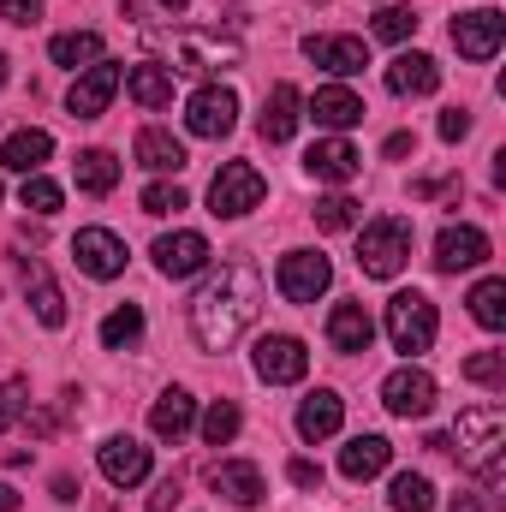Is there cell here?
Masks as SVG:
<instances>
[{
  "label": "cell",
  "mask_w": 506,
  "mask_h": 512,
  "mask_svg": "<svg viewBox=\"0 0 506 512\" xmlns=\"http://www.w3.org/2000/svg\"><path fill=\"white\" fill-rule=\"evenodd\" d=\"M411 221L405 215H381V221H370L364 233H358V268L370 274V280H393L405 262H411Z\"/></svg>",
  "instance_id": "3957f363"
},
{
  "label": "cell",
  "mask_w": 506,
  "mask_h": 512,
  "mask_svg": "<svg viewBox=\"0 0 506 512\" xmlns=\"http://www.w3.org/2000/svg\"><path fill=\"white\" fill-rule=\"evenodd\" d=\"M381 155H387V161H405V155H417V137H411V131H393V137L381 143Z\"/></svg>",
  "instance_id": "7dc6e473"
},
{
  "label": "cell",
  "mask_w": 506,
  "mask_h": 512,
  "mask_svg": "<svg viewBox=\"0 0 506 512\" xmlns=\"http://www.w3.org/2000/svg\"><path fill=\"white\" fill-rule=\"evenodd\" d=\"M48 60H54V66H66V72H90L96 60H108V48H102V36H96V30H66V36H54V42H48Z\"/></svg>",
  "instance_id": "f1b7e54d"
},
{
  "label": "cell",
  "mask_w": 506,
  "mask_h": 512,
  "mask_svg": "<svg viewBox=\"0 0 506 512\" xmlns=\"http://www.w3.org/2000/svg\"><path fill=\"white\" fill-rule=\"evenodd\" d=\"M72 262H78L90 280H114V274H126V239L108 233V227H84V233L72 239Z\"/></svg>",
  "instance_id": "8fae6325"
},
{
  "label": "cell",
  "mask_w": 506,
  "mask_h": 512,
  "mask_svg": "<svg viewBox=\"0 0 506 512\" xmlns=\"http://www.w3.org/2000/svg\"><path fill=\"white\" fill-rule=\"evenodd\" d=\"M72 173H78V191H90V197H108V191L120 185V161H114L108 149H84V155L72 161Z\"/></svg>",
  "instance_id": "1f68e13d"
},
{
  "label": "cell",
  "mask_w": 506,
  "mask_h": 512,
  "mask_svg": "<svg viewBox=\"0 0 506 512\" xmlns=\"http://www.w3.org/2000/svg\"><path fill=\"white\" fill-rule=\"evenodd\" d=\"M54 155V137L48 131H36V126H24V131H12L6 143H0V167L6 173H42V161Z\"/></svg>",
  "instance_id": "83f0119b"
},
{
  "label": "cell",
  "mask_w": 506,
  "mask_h": 512,
  "mask_svg": "<svg viewBox=\"0 0 506 512\" xmlns=\"http://www.w3.org/2000/svg\"><path fill=\"white\" fill-rule=\"evenodd\" d=\"M251 370L262 376L268 387H292L310 376V352H304V340L298 334H262L251 352Z\"/></svg>",
  "instance_id": "52a82bcc"
},
{
  "label": "cell",
  "mask_w": 506,
  "mask_h": 512,
  "mask_svg": "<svg viewBox=\"0 0 506 512\" xmlns=\"http://www.w3.org/2000/svg\"><path fill=\"white\" fill-rule=\"evenodd\" d=\"M18 268H24V298H30L36 322H42V328H66V298H60L54 274H48L42 262H30V256H18Z\"/></svg>",
  "instance_id": "7402d4cb"
},
{
  "label": "cell",
  "mask_w": 506,
  "mask_h": 512,
  "mask_svg": "<svg viewBox=\"0 0 506 512\" xmlns=\"http://www.w3.org/2000/svg\"><path fill=\"white\" fill-rule=\"evenodd\" d=\"M286 477H292L298 489H322V465H316V459H292V465H286Z\"/></svg>",
  "instance_id": "f6af8a7d"
},
{
  "label": "cell",
  "mask_w": 506,
  "mask_h": 512,
  "mask_svg": "<svg viewBox=\"0 0 506 512\" xmlns=\"http://www.w3.org/2000/svg\"><path fill=\"white\" fill-rule=\"evenodd\" d=\"M179 507V477H161L155 495H149V512H173Z\"/></svg>",
  "instance_id": "bcb514c9"
},
{
  "label": "cell",
  "mask_w": 506,
  "mask_h": 512,
  "mask_svg": "<svg viewBox=\"0 0 506 512\" xmlns=\"http://www.w3.org/2000/svg\"><path fill=\"white\" fill-rule=\"evenodd\" d=\"M137 167H149V173H179V167H185V143L161 126H143L137 131Z\"/></svg>",
  "instance_id": "f546056e"
},
{
  "label": "cell",
  "mask_w": 506,
  "mask_h": 512,
  "mask_svg": "<svg viewBox=\"0 0 506 512\" xmlns=\"http://www.w3.org/2000/svg\"><path fill=\"white\" fill-rule=\"evenodd\" d=\"M191 423H197V399H191L185 387H167V393L149 405V429H155V441H185Z\"/></svg>",
  "instance_id": "603a6c76"
},
{
  "label": "cell",
  "mask_w": 506,
  "mask_h": 512,
  "mask_svg": "<svg viewBox=\"0 0 506 512\" xmlns=\"http://www.w3.org/2000/svg\"><path fill=\"white\" fill-rule=\"evenodd\" d=\"M453 441H459V447H453L459 465L495 489L501 471H506V411L501 405H465L459 423H453Z\"/></svg>",
  "instance_id": "7a4b0ae2"
},
{
  "label": "cell",
  "mask_w": 506,
  "mask_h": 512,
  "mask_svg": "<svg viewBox=\"0 0 506 512\" xmlns=\"http://www.w3.org/2000/svg\"><path fill=\"white\" fill-rule=\"evenodd\" d=\"M358 167H364V155H358L346 137H322V143L304 155V173L322 179V185H346V179H358Z\"/></svg>",
  "instance_id": "d6986e66"
},
{
  "label": "cell",
  "mask_w": 506,
  "mask_h": 512,
  "mask_svg": "<svg viewBox=\"0 0 506 512\" xmlns=\"http://www.w3.org/2000/svg\"><path fill=\"white\" fill-rule=\"evenodd\" d=\"M435 376L429 370H417V364H405V370H393L387 382H381V405L393 411V417H429L435 411Z\"/></svg>",
  "instance_id": "9c48e42d"
},
{
  "label": "cell",
  "mask_w": 506,
  "mask_h": 512,
  "mask_svg": "<svg viewBox=\"0 0 506 512\" xmlns=\"http://www.w3.org/2000/svg\"><path fill=\"white\" fill-rule=\"evenodd\" d=\"M489 262V233L483 227H447L435 239V268L441 274H459V268H483Z\"/></svg>",
  "instance_id": "ac0fdd59"
},
{
  "label": "cell",
  "mask_w": 506,
  "mask_h": 512,
  "mask_svg": "<svg viewBox=\"0 0 506 512\" xmlns=\"http://www.w3.org/2000/svg\"><path fill=\"white\" fill-rule=\"evenodd\" d=\"M167 66L173 72H215V66H239V42H221V36H179L167 48Z\"/></svg>",
  "instance_id": "2e32d148"
},
{
  "label": "cell",
  "mask_w": 506,
  "mask_h": 512,
  "mask_svg": "<svg viewBox=\"0 0 506 512\" xmlns=\"http://www.w3.org/2000/svg\"><path fill=\"white\" fill-rule=\"evenodd\" d=\"M298 120H304V96H298V84H274V90H268V102H262L256 131H262V143H292Z\"/></svg>",
  "instance_id": "ffe728a7"
},
{
  "label": "cell",
  "mask_w": 506,
  "mask_h": 512,
  "mask_svg": "<svg viewBox=\"0 0 506 512\" xmlns=\"http://www.w3.org/2000/svg\"><path fill=\"white\" fill-rule=\"evenodd\" d=\"M274 286L286 304H316L328 286H334V262L322 251H286L280 268H274Z\"/></svg>",
  "instance_id": "8992f818"
},
{
  "label": "cell",
  "mask_w": 506,
  "mask_h": 512,
  "mask_svg": "<svg viewBox=\"0 0 506 512\" xmlns=\"http://www.w3.org/2000/svg\"><path fill=\"white\" fill-rule=\"evenodd\" d=\"M149 256H155V268H161L167 280H191V274L209 268V239H203V233H161Z\"/></svg>",
  "instance_id": "5bb4252c"
},
{
  "label": "cell",
  "mask_w": 506,
  "mask_h": 512,
  "mask_svg": "<svg viewBox=\"0 0 506 512\" xmlns=\"http://www.w3.org/2000/svg\"><path fill=\"white\" fill-rule=\"evenodd\" d=\"M465 137H471V114L465 108H447L441 114V143H465Z\"/></svg>",
  "instance_id": "7bdbcfd3"
},
{
  "label": "cell",
  "mask_w": 506,
  "mask_h": 512,
  "mask_svg": "<svg viewBox=\"0 0 506 512\" xmlns=\"http://www.w3.org/2000/svg\"><path fill=\"white\" fill-rule=\"evenodd\" d=\"M364 96L358 90H346V84H328V90H316V102H304V120H316L322 131H352L364 126Z\"/></svg>",
  "instance_id": "9a60e30c"
},
{
  "label": "cell",
  "mask_w": 506,
  "mask_h": 512,
  "mask_svg": "<svg viewBox=\"0 0 506 512\" xmlns=\"http://www.w3.org/2000/svg\"><path fill=\"white\" fill-rule=\"evenodd\" d=\"M0 90H6V54H0Z\"/></svg>",
  "instance_id": "816d5d0a"
},
{
  "label": "cell",
  "mask_w": 506,
  "mask_h": 512,
  "mask_svg": "<svg viewBox=\"0 0 506 512\" xmlns=\"http://www.w3.org/2000/svg\"><path fill=\"white\" fill-rule=\"evenodd\" d=\"M126 90H131V102H137V108H149V114H155V108H167V102H173V72H167V66H131Z\"/></svg>",
  "instance_id": "4dcf8cb0"
},
{
  "label": "cell",
  "mask_w": 506,
  "mask_h": 512,
  "mask_svg": "<svg viewBox=\"0 0 506 512\" xmlns=\"http://www.w3.org/2000/svg\"><path fill=\"white\" fill-rule=\"evenodd\" d=\"M161 6H167V12H185V6H191V0H161Z\"/></svg>",
  "instance_id": "f907efd6"
},
{
  "label": "cell",
  "mask_w": 506,
  "mask_h": 512,
  "mask_svg": "<svg viewBox=\"0 0 506 512\" xmlns=\"http://www.w3.org/2000/svg\"><path fill=\"white\" fill-rule=\"evenodd\" d=\"M387 90H393V96H435V90H441V66H435L429 54H399V60L387 66Z\"/></svg>",
  "instance_id": "484cf974"
},
{
  "label": "cell",
  "mask_w": 506,
  "mask_h": 512,
  "mask_svg": "<svg viewBox=\"0 0 506 512\" xmlns=\"http://www.w3.org/2000/svg\"><path fill=\"white\" fill-rule=\"evenodd\" d=\"M185 126H191V137H227V131L239 126V96L227 90V84H203L191 102H185Z\"/></svg>",
  "instance_id": "ba28073f"
},
{
  "label": "cell",
  "mask_w": 506,
  "mask_h": 512,
  "mask_svg": "<svg viewBox=\"0 0 506 512\" xmlns=\"http://www.w3.org/2000/svg\"><path fill=\"white\" fill-rule=\"evenodd\" d=\"M262 197H268V179L256 173L251 161H227V167L215 173V185H209V215L239 221V215H251Z\"/></svg>",
  "instance_id": "5b68a950"
},
{
  "label": "cell",
  "mask_w": 506,
  "mask_h": 512,
  "mask_svg": "<svg viewBox=\"0 0 506 512\" xmlns=\"http://www.w3.org/2000/svg\"><path fill=\"white\" fill-rule=\"evenodd\" d=\"M310 215H316L322 233H346V227H358V203H352V197H322Z\"/></svg>",
  "instance_id": "74e56055"
},
{
  "label": "cell",
  "mask_w": 506,
  "mask_h": 512,
  "mask_svg": "<svg viewBox=\"0 0 506 512\" xmlns=\"http://www.w3.org/2000/svg\"><path fill=\"white\" fill-rule=\"evenodd\" d=\"M447 512H483V495H453Z\"/></svg>",
  "instance_id": "c3c4849f"
},
{
  "label": "cell",
  "mask_w": 506,
  "mask_h": 512,
  "mask_svg": "<svg viewBox=\"0 0 506 512\" xmlns=\"http://www.w3.org/2000/svg\"><path fill=\"white\" fill-rule=\"evenodd\" d=\"M262 310V274L251 262H221V274H209V286L191 298V334L203 352H227Z\"/></svg>",
  "instance_id": "6da1fadb"
},
{
  "label": "cell",
  "mask_w": 506,
  "mask_h": 512,
  "mask_svg": "<svg viewBox=\"0 0 506 512\" xmlns=\"http://www.w3.org/2000/svg\"><path fill=\"white\" fill-rule=\"evenodd\" d=\"M18 203H24L30 215H60L66 191H60L54 179H42V173H24V191H18Z\"/></svg>",
  "instance_id": "d590c367"
},
{
  "label": "cell",
  "mask_w": 506,
  "mask_h": 512,
  "mask_svg": "<svg viewBox=\"0 0 506 512\" xmlns=\"http://www.w3.org/2000/svg\"><path fill=\"white\" fill-rule=\"evenodd\" d=\"M114 90H120V66H114V60H96L90 72H78V84L66 90L72 120H102L108 102H114Z\"/></svg>",
  "instance_id": "7c38bea8"
},
{
  "label": "cell",
  "mask_w": 506,
  "mask_h": 512,
  "mask_svg": "<svg viewBox=\"0 0 506 512\" xmlns=\"http://www.w3.org/2000/svg\"><path fill=\"white\" fill-rule=\"evenodd\" d=\"M209 489L227 495L233 507H262V495H268V483H262V471H256L251 459H221L209 471Z\"/></svg>",
  "instance_id": "44dd1931"
},
{
  "label": "cell",
  "mask_w": 506,
  "mask_h": 512,
  "mask_svg": "<svg viewBox=\"0 0 506 512\" xmlns=\"http://www.w3.org/2000/svg\"><path fill=\"white\" fill-rule=\"evenodd\" d=\"M370 340H376V322H370L364 304H334L328 310V346L334 352H370Z\"/></svg>",
  "instance_id": "d4e9b609"
},
{
  "label": "cell",
  "mask_w": 506,
  "mask_h": 512,
  "mask_svg": "<svg viewBox=\"0 0 506 512\" xmlns=\"http://www.w3.org/2000/svg\"><path fill=\"white\" fill-rule=\"evenodd\" d=\"M0 18L6 24H36L42 18V0H0Z\"/></svg>",
  "instance_id": "ee69618b"
},
{
  "label": "cell",
  "mask_w": 506,
  "mask_h": 512,
  "mask_svg": "<svg viewBox=\"0 0 506 512\" xmlns=\"http://www.w3.org/2000/svg\"><path fill=\"white\" fill-rule=\"evenodd\" d=\"M137 203H143V215H155V221H161V215H179V209H185V191H179V185H167V179H155V185H143V197H137Z\"/></svg>",
  "instance_id": "f35d334b"
},
{
  "label": "cell",
  "mask_w": 506,
  "mask_h": 512,
  "mask_svg": "<svg viewBox=\"0 0 506 512\" xmlns=\"http://www.w3.org/2000/svg\"><path fill=\"white\" fill-rule=\"evenodd\" d=\"M465 382L506 387V358H501V352H477V358H465Z\"/></svg>",
  "instance_id": "ab89813d"
},
{
  "label": "cell",
  "mask_w": 506,
  "mask_h": 512,
  "mask_svg": "<svg viewBox=\"0 0 506 512\" xmlns=\"http://www.w3.org/2000/svg\"><path fill=\"white\" fill-rule=\"evenodd\" d=\"M435 304L423 298V292H393L387 298V340H393V352H405V358H417V352H429L435 346Z\"/></svg>",
  "instance_id": "277c9868"
},
{
  "label": "cell",
  "mask_w": 506,
  "mask_h": 512,
  "mask_svg": "<svg viewBox=\"0 0 506 512\" xmlns=\"http://www.w3.org/2000/svg\"><path fill=\"white\" fill-rule=\"evenodd\" d=\"M304 54H310L322 72H334V78H358V72L370 66L364 36H304Z\"/></svg>",
  "instance_id": "e0dca14e"
},
{
  "label": "cell",
  "mask_w": 506,
  "mask_h": 512,
  "mask_svg": "<svg viewBox=\"0 0 506 512\" xmlns=\"http://www.w3.org/2000/svg\"><path fill=\"white\" fill-rule=\"evenodd\" d=\"M24 399H30V382H0V435L12 429V417H24Z\"/></svg>",
  "instance_id": "b9f144b4"
},
{
  "label": "cell",
  "mask_w": 506,
  "mask_h": 512,
  "mask_svg": "<svg viewBox=\"0 0 506 512\" xmlns=\"http://www.w3.org/2000/svg\"><path fill=\"white\" fill-rule=\"evenodd\" d=\"M506 42V18L495 6H477V12H459L453 18V48L465 54V60H495Z\"/></svg>",
  "instance_id": "30bf717a"
},
{
  "label": "cell",
  "mask_w": 506,
  "mask_h": 512,
  "mask_svg": "<svg viewBox=\"0 0 506 512\" xmlns=\"http://www.w3.org/2000/svg\"><path fill=\"white\" fill-rule=\"evenodd\" d=\"M137 340H143V310L137 304H120V310L102 316V346L108 352H131Z\"/></svg>",
  "instance_id": "e575fe53"
},
{
  "label": "cell",
  "mask_w": 506,
  "mask_h": 512,
  "mask_svg": "<svg viewBox=\"0 0 506 512\" xmlns=\"http://www.w3.org/2000/svg\"><path fill=\"white\" fill-rule=\"evenodd\" d=\"M376 36L381 42H405V36H417V12L411 6H387L376 18Z\"/></svg>",
  "instance_id": "60d3db41"
},
{
  "label": "cell",
  "mask_w": 506,
  "mask_h": 512,
  "mask_svg": "<svg viewBox=\"0 0 506 512\" xmlns=\"http://www.w3.org/2000/svg\"><path fill=\"white\" fill-rule=\"evenodd\" d=\"M239 429H245L239 405H233V399H215V405H209V417H203V441H209V447H227Z\"/></svg>",
  "instance_id": "8d00e7d4"
},
{
  "label": "cell",
  "mask_w": 506,
  "mask_h": 512,
  "mask_svg": "<svg viewBox=\"0 0 506 512\" xmlns=\"http://www.w3.org/2000/svg\"><path fill=\"white\" fill-rule=\"evenodd\" d=\"M96 465H102V477H108L114 489H137V483L149 477V447H143L137 435H108V441L96 447Z\"/></svg>",
  "instance_id": "4fadbf2b"
},
{
  "label": "cell",
  "mask_w": 506,
  "mask_h": 512,
  "mask_svg": "<svg viewBox=\"0 0 506 512\" xmlns=\"http://www.w3.org/2000/svg\"><path fill=\"white\" fill-rule=\"evenodd\" d=\"M471 316H477L489 334H501V328H506V280H501V274H489V280H477V286H471Z\"/></svg>",
  "instance_id": "d6a6232c"
},
{
  "label": "cell",
  "mask_w": 506,
  "mask_h": 512,
  "mask_svg": "<svg viewBox=\"0 0 506 512\" xmlns=\"http://www.w3.org/2000/svg\"><path fill=\"white\" fill-rule=\"evenodd\" d=\"M387 459H393V447L381 441V435H352L346 447H340V477H352V483H370L387 471Z\"/></svg>",
  "instance_id": "4316f807"
},
{
  "label": "cell",
  "mask_w": 506,
  "mask_h": 512,
  "mask_svg": "<svg viewBox=\"0 0 506 512\" xmlns=\"http://www.w3.org/2000/svg\"><path fill=\"white\" fill-rule=\"evenodd\" d=\"M0 512H18V489L12 483H0Z\"/></svg>",
  "instance_id": "681fc988"
},
{
  "label": "cell",
  "mask_w": 506,
  "mask_h": 512,
  "mask_svg": "<svg viewBox=\"0 0 506 512\" xmlns=\"http://www.w3.org/2000/svg\"><path fill=\"white\" fill-rule=\"evenodd\" d=\"M340 423H346V399H340L334 387H316V393L298 405V435H304V441H328V435H340Z\"/></svg>",
  "instance_id": "cb8c5ba5"
},
{
  "label": "cell",
  "mask_w": 506,
  "mask_h": 512,
  "mask_svg": "<svg viewBox=\"0 0 506 512\" xmlns=\"http://www.w3.org/2000/svg\"><path fill=\"white\" fill-rule=\"evenodd\" d=\"M387 507L393 512H429L435 507V483H429L423 471H399L393 489H387Z\"/></svg>",
  "instance_id": "836d02e7"
}]
</instances>
